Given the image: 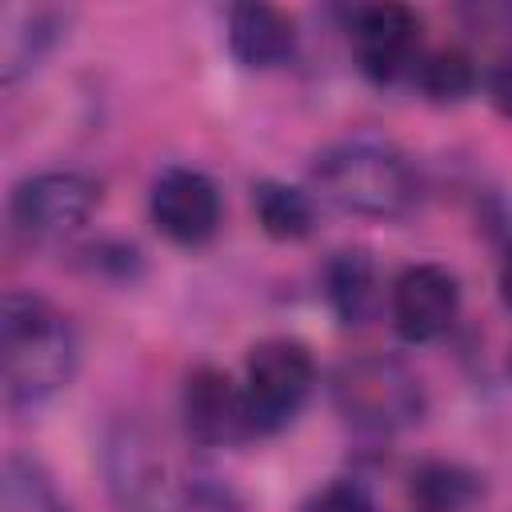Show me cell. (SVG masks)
Returning a JSON list of instances; mask_svg holds the SVG:
<instances>
[{
	"instance_id": "6da1fadb",
	"label": "cell",
	"mask_w": 512,
	"mask_h": 512,
	"mask_svg": "<svg viewBox=\"0 0 512 512\" xmlns=\"http://www.w3.org/2000/svg\"><path fill=\"white\" fill-rule=\"evenodd\" d=\"M104 480L120 512H240L236 492L128 416L104 436Z\"/></svg>"
},
{
	"instance_id": "7a4b0ae2",
	"label": "cell",
	"mask_w": 512,
	"mask_h": 512,
	"mask_svg": "<svg viewBox=\"0 0 512 512\" xmlns=\"http://www.w3.org/2000/svg\"><path fill=\"white\" fill-rule=\"evenodd\" d=\"M0 364L8 408H36L56 396L76 372L72 324L32 292H4L0 300Z\"/></svg>"
},
{
	"instance_id": "3957f363",
	"label": "cell",
	"mask_w": 512,
	"mask_h": 512,
	"mask_svg": "<svg viewBox=\"0 0 512 512\" xmlns=\"http://www.w3.org/2000/svg\"><path fill=\"white\" fill-rule=\"evenodd\" d=\"M312 180L324 200L368 220H400L420 200V172L412 160L372 132L328 144L312 164Z\"/></svg>"
},
{
	"instance_id": "277c9868",
	"label": "cell",
	"mask_w": 512,
	"mask_h": 512,
	"mask_svg": "<svg viewBox=\"0 0 512 512\" xmlns=\"http://www.w3.org/2000/svg\"><path fill=\"white\" fill-rule=\"evenodd\" d=\"M328 388L336 412L360 432H400L424 416V384L392 356H352Z\"/></svg>"
},
{
	"instance_id": "5b68a950",
	"label": "cell",
	"mask_w": 512,
	"mask_h": 512,
	"mask_svg": "<svg viewBox=\"0 0 512 512\" xmlns=\"http://www.w3.org/2000/svg\"><path fill=\"white\" fill-rule=\"evenodd\" d=\"M96 204H100V188L92 176L76 168H48L12 188L8 224L16 240L44 248V244H60L76 236L88 224Z\"/></svg>"
},
{
	"instance_id": "8992f818",
	"label": "cell",
	"mask_w": 512,
	"mask_h": 512,
	"mask_svg": "<svg viewBox=\"0 0 512 512\" xmlns=\"http://www.w3.org/2000/svg\"><path fill=\"white\" fill-rule=\"evenodd\" d=\"M312 384H316V364L300 340L268 336L252 344L248 364H244V392L252 404L256 432L284 428L312 396Z\"/></svg>"
},
{
	"instance_id": "52a82bcc",
	"label": "cell",
	"mask_w": 512,
	"mask_h": 512,
	"mask_svg": "<svg viewBox=\"0 0 512 512\" xmlns=\"http://www.w3.org/2000/svg\"><path fill=\"white\" fill-rule=\"evenodd\" d=\"M180 420L188 440L200 448H232L248 436H260L244 384H236L228 372L212 364L188 372L180 388Z\"/></svg>"
},
{
	"instance_id": "ba28073f",
	"label": "cell",
	"mask_w": 512,
	"mask_h": 512,
	"mask_svg": "<svg viewBox=\"0 0 512 512\" xmlns=\"http://www.w3.org/2000/svg\"><path fill=\"white\" fill-rule=\"evenodd\" d=\"M148 212H152V224L160 236H168L180 248H196L220 232L224 204H220L216 184L204 172L176 164V168H164L156 176L152 196H148Z\"/></svg>"
},
{
	"instance_id": "9c48e42d",
	"label": "cell",
	"mask_w": 512,
	"mask_h": 512,
	"mask_svg": "<svg viewBox=\"0 0 512 512\" xmlns=\"http://www.w3.org/2000/svg\"><path fill=\"white\" fill-rule=\"evenodd\" d=\"M352 48L356 64L376 84H396L416 72L420 48V16L404 4H368L352 12Z\"/></svg>"
},
{
	"instance_id": "30bf717a",
	"label": "cell",
	"mask_w": 512,
	"mask_h": 512,
	"mask_svg": "<svg viewBox=\"0 0 512 512\" xmlns=\"http://www.w3.org/2000/svg\"><path fill=\"white\" fill-rule=\"evenodd\" d=\"M388 312L400 340L408 344L440 340L460 312V284L440 264H412L392 280Z\"/></svg>"
},
{
	"instance_id": "8fae6325",
	"label": "cell",
	"mask_w": 512,
	"mask_h": 512,
	"mask_svg": "<svg viewBox=\"0 0 512 512\" xmlns=\"http://www.w3.org/2000/svg\"><path fill=\"white\" fill-rule=\"evenodd\" d=\"M68 12L52 4H4L0 12V80L16 84L40 68V60L60 44Z\"/></svg>"
},
{
	"instance_id": "7c38bea8",
	"label": "cell",
	"mask_w": 512,
	"mask_h": 512,
	"mask_svg": "<svg viewBox=\"0 0 512 512\" xmlns=\"http://www.w3.org/2000/svg\"><path fill=\"white\" fill-rule=\"evenodd\" d=\"M228 48L244 68H280L296 52V24L272 4H236L228 8Z\"/></svg>"
},
{
	"instance_id": "4fadbf2b",
	"label": "cell",
	"mask_w": 512,
	"mask_h": 512,
	"mask_svg": "<svg viewBox=\"0 0 512 512\" xmlns=\"http://www.w3.org/2000/svg\"><path fill=\"white\" fill-rule=\"evenodd\" d=\"M324 296L340 324H364L376 304V272L364 252H336L324 268Z\"/></svg>"
},
{
	"instance_id": "5bb4252c",
	"label": "cell",
	"mask_w": 512,
	"mask_h": 512,
	"mask_svg": "<svg viewBox=\"0 0 512 512\" xmlns=\"http://www.w3.org/2000/svg\"><path fill=\"white\" fill-rule=\"evenodd\" d=\"M252 208H256V220L260 228L272 236V240H304L316 224V204L308 192L292 188V184H280V180H260L252 188Z\"/></svg>"
},
{
	"instance_id": "9a60e30c",
	"label": "cell",
	"mask_w": 512,
	"mask_h": 512,
	"mask_svg": "<svg viewBox=\"0 0 512 512\" xmlns=\"http://www.w3.org/2000/svg\"><path fill=\"white\" fill-rule=\"evenodd\" d=\"M412 492L424 512H464L480 500L484 480L456 460H424L412 472Z\"/></svg>"
},
{
	"instance_id": "2e32d148",
	"label": "cell",
	"mask_w": 512,
	"mask_h": 512,
	"mask_svg": "<svg viewBox=\"0 0 512 512\" xmlns=\"http://www.w3.org/2000/svg\"><path fill=\"white\" fill-rule=\"evenodd\" d=\"M416 88L432 100V104H460L476 92L480 76H476V64L464 48H440V52H428L416 72H412Z\"/></svg>"
},
{
	"instance_id": "e0dca14e",
	"label": "cell",
	"mask_w": 512,
	"mask_h": 512,
	"mask_svg": "<svg viewBox=\"0 0 512 512\" xmlns=\"http://www.w3.org/2000/svg\"><path fill=\"white\" fill-rule=\"evenodd\" d=\"M0 512H68L48 472L28 456H8L0 480Z\"/></svg>"
},
{
	"instance_id": "ac0fdd59",
	"label": "cell",
	"mask_w": 512,
	"mask_h": 512,
	"mask_svg": "<svg viewBox=\"0 0 512 512\" xmlns=\"http://www.w3.org/2000/svg\"><path fill=\"white\" fill-rule=\"evenodd\" d=\"M300 512H376V500L356 480H332L304 500Z\"/></svg>"
},
{
	"instance_id": "d6986e66",
	"label": "cell",
	"mask_w": 512,
	"mask_h": 512,
	"mask_svg": "<svg viewBox=\"0 0 512 512\" xmlns=\"http://www.w3.org/2000/svg\"><path fill=\"white\" fill-rule=\"evenodd\" d=\"M488 96H492V104L512 120V52L492 64V72H488Z\"/></svg>"
},
{
	"instance_id": "ffe728a7",
	"label": "cell",
	"mask_w": 512,
	"mask_h": 512,
	"mask_svg": "<svg viewBox=\"0 0 512 512\" xmlns=\"http://www.w3.org/2000/svg\"><path fill=\"white\" fill-rule=\"evenodd\" d=\"M500 300H504V308L512 312V244H508L504 260H500Z\"/></svg>"
},
{
	"instance_id": "44dd1931",
	"label": "cell",
	"mask_w": 512,
	"mask_h": 512,
	"mask_svg": "<svg viewBox=\"0 0 512 512\" xmlns=\"http://www.w3.org/2000/svg\"><path fill=\"white\" fill-rule=\"evenodd\" d=\"M508 364H512V360H508Z\"/></svg>"
}]
</instances>
